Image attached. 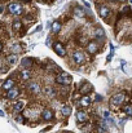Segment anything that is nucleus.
<instances>
[{
    "mask_svg": "<svg viewBox=\"0 0 132 133\" xmlns=\"http://www.w3.org/2000/svg\"><path fill=\"white\" fill-rule=\"evenodd\" d=\"M91 90H92V85H89V84H84V85H82V88L79 89V92H80L83 96L88 94Z\"/></svg>",
    "mask_w": 132,
    "mask_h": 133,
    "instance_id": "aec40b11",
    "label": "nucleus"
},
{
    "mask_svg": "<svg viewBox=\"0 0 132 133\" xmlns=\"http://www.w3.org/2000/svg\"><path fill=\"white\" fill-rule=\"evenodd\" d=\"M4 9H5V6H4V5L1 4V5H0V13H1V14H3V12H4Z\"/></svg>",
    "mask_w": 132,
    "mask_h": 133,
    "instance_id": "cd10ccee",
    "label": "nucleus"
},
{
    "mask_svg": "<svg viewBox=\"0 0 132 133\" xmlns=\"http://www.w3.org/2000/svg\"><path fill=\"white\" fill-rule=\"evenodd\" d=\"M45 93L48 94L49 98H53V97L56 96V90L52 88V87H47V88H45Z\"/></svg>",
    "mask_w": 132,
    "mask_h": 133,
    "instance_id": "5701e85b",
    "label": "nucleus"
},
{
    "mask_svg": "<svg viewBox=\"0 0 132 133\" xmlns=\"http://www.w3.org/2000/svg\"><path fill=\"white\" fill-rule=\"evenodd\" d=\"M21 1H25V3H30L31 0H21Z\"/></svg>",
    "mask_w": 132,
    "mask_h": 133,
    "instance_id": "7c9ffc66",
    "label": "nucleus"
},
{
    "mask_svg": "<svg viewBox=\"0 0 132 133\" xmlns=\"http://www.w3.org/2000/svg\"><path fill=\"white\" fill-rule=\"evenodd\" d=\"M74 16H77L78 18H83V17H86V12H84L83 8L75 6V8H74Z\"/></svg>",
    "mask_w": 132,
    "mask_h": 133,
    "instance_id": "a211bd4d",
    "label": "nucleus"
},
{
    "mask_svg": "<svg viewBox=\"0 0 132 133\" xmlns=\"http://www.w3.org/2000/svg\"><path fill=\"white\" fill-rule=\"evenodd\" d=\"M23 109H25V102H23V101H17V102H14L13 110H14L16 112H21V111H23Z\"/></svg>",
    "mask_w": 132,
    "mask_h": 133,
    "instance_id": "4468645a",
    "label": "nucleus"
},
{
    "mask_svg": "<svg viewBox=\"0 0 132 133\" xmlns=\"http://www.w3.org/2000/svg\"><path fill=\"white\" fill-rule=\"evenodd\" d=\"M84 59H86V57H84V54H83L80 50H75V52L73 53V61H74V63L82 65V63L84 62Z\"/></svg>",
    "mask_w": 132,
    "mask_h": 133,
    "instance_id": "20e7f679",
    "label": "nucleus"
},
{
    "mask_svg": "<svg viewBox=\"0 0 132 133\" xmlns=\"http://www.w3.org/2000/svg\"><path fill=\"white\" fill-rule=\"evenodd\" d=\"M12 26H13V30H20V29L22 27V22H21L20 19H17V21H14V22H13V25H12Z\"/></svg>",
    "mask_w": 132,
    "mask_h": 133,
    "instance_id": "393cba45",
    "label": "nucleus"
},
{
    "mask_svg": "<svg viewBox=\"0 0 132 133\" xmlns=\"http://www.w3.org/2000/svg\"><path fill=\"white\" fill-rule=\"evenodd\" d=\"M119 1H126V0H119Z\"/></svg>",
    "mask_w": 132,
    "mask_h": 133,
    "instance_id": "2f4dec72",
    "label": "nucleus"
},
{
    "mask_svg": "<svg viewBox=\"0 0 132 133\" xmlns=\"http://www.w3.org/2000/svg\"><path fill=\"white\" fill-rule=\"evenodd\" d=\"M27 88H29V90H30L33 94H38V93L40 92V87H39V84H36V83H30V84L27 85Z\"/></svg>",
    "mask_w": 132,
    "mask_h": 133,
    "instance_id": "2eb2a0df",
    "label": "nucleus"
},
{
    "mask_svg": "<svg viewBox=\"0 0 132 133\" xmlns=\"http://www.w3.org/2000/svg\"><path fill=\"white\" fill-rule=\"evenodd\" d=\"M53 49H54V52H56L60 57H65V56H66V49H65L64 44H61L60 42H57V43L53 44Z\"/></svg>",
    "mask_w": 132,
    "mask_h": 133,
    "instance_id": "39448f33",
    "label": "nucleus"
},
{
    "mask_svg": "<svg viewBox=\"0 0 132 133\" xmlns=\"http://www.w3.org/2000/svg\"><path fill=\"white\" fill-rule=\"evenodd\" d=\"M77 122L78 123H87L88 122V115L86 111H78L77 112Z\"/></svg>",
    "mask_w": 132,
    "mask_h": 133,
    "instance_id": "0eeeda50",
    "label": "nucleus"
},
{
    "mask_svg": "<svg viewBox=\"0 0 132 133\" xmlns=\"http://www.w3.org/2000/svg\"><path fill=\"white\" fill-rule=\"evenodd\" d=\"M31 76V72L29 69H22V71L20 72V79L21 80H29Z\"/></svg>",
    "mask_w": 132,
    "mask_h": 133,
    "instance_id": "ddd939ff",
    "label": "nucleus"
},
{
    "mask_svg": "<svg viewBox=\"0 0 132 133\" xmlns=\"http://www.w3.org/2000/svg\"><path fill=\"white\" fill-rule=\"evenodd\" d=\"M8 12H9L10 14H13V16H21V14L23 13V8H22V5L18 4V3H10V4L8 5Z\"/></svg>",
    "mask_w": 132,
    "mask_h": 133,
    "instance_id": "f257e3e1",
    "label": "nucleus"
},
{
    "mask_svg": "<svg viewBox=\"0 0 132 133\" xmlns=\"http://www.w3.org/2000/svg\"><path fill=\"white\" fill-rule=\"evenodd\" d=\"M100 16L102 18H108L110 16V9L106 6V5H101L100 6Z\"/></svg>",
    "mask_w": 132,
    "mask_h": 133,
    "instance_id": "f8f14e48",
    "label": "nucleus"
},
{
    "mask_svg": "<svg viewBox=\"0 0 132 133\" xmlns=\"http://www.w3.org/2000/svg\"><path fill=\"white\" fill-rule=\"evenodd\" d=\"M110 1H115V0H110Z\"/></svg>",
    "mask_w": 132,
    "mask_h": 133,
    "instance_id": "473e14b6",
    "label": "nucleus"
},
{
    "mask_svg": "<svg viewBox=\"0 0 132 133\" xmlns=\"http://www.w3.org/2000/svg\"><path fill=\"white\" fill-rule=\"evenodd\" d=\"M91 102H92V99H91V97H89L88 94L82 96V98H80V101H79V103H80L82 107H88V106L91 105Z\"/></svg>",
    "mask_w": 132,
    "mask_h": 133,
    "instance_id": "9d476101",
    "label": "nucleus"
},
{
    "mask_svg": "<svg viewBox=\"0 0 132 133\" xmlns=\"http://www.w3.org/2000/svg\"><path fill=\"white\" fill-rule=\"evenodd\" d=\"M109 115H110V112H109V111H105V112H104V116H105V118H108Z\"/></svg>",
    "mask_w": 132,
    "mask_h": 133,
    "instance_id": "c85d7f7f",
    "label": "nucleus"
},
{
    "mask_svg": "<svg viewBox=\"0 0 132 133\" xmlns=\"http://www.w3.org/2000/svg\"><path fill=\"white\" fill-rule=\"evenodd\" d=\"M13 87H14V80H13V79L5 80V82L3 83V85H1V88L4 89V90H9V89H12Z\"/></svg>",
    "mask_w": 132,
    "mask_h": 133,
    "instance_id": "f3484780",
    "label": "nucleus"
},
{
    "mask_svg": "<svg viewBox=\"0 0 132 133\" xmlns=\"http://www.w3.org/2000/svg\"><path fill=\"white\" fill-rule=\"evenodd\" d=\"M95 36H96L97 40H104V38H105V31H104V29H102V27H97L96 31H95Z\"/></svg>",
    "mask_w": 132,
    "mask_h": 133,
    "instance_id": "dca6fc26",
    "label": "nucleus"
},
{
    "mask_svg": "<svg viewBox=\"0 0 132 133\" xmlns=\"http://www.w3.org/2000/svg\"><path fill=\"white\" fill-rule=\"evenodd\" d=\"M71 82H73V78L66 72H62V74L57 75V78H56V83L61 84V85H69Z\"/></svg>",
    "mask_w": 132,
    "mask_h": 133,
    "instance_id": "f03ea898",
    "label": "nucleus"
},
{
    "mask_svg": "<svg viewBox=\"0 0 132 133\" xmlns=\"http://www.w3.org/2000/svg\"><path fill=\"white\" fill-rule=\"evenodd\" d=\"M123 111L127 116H132V105H126L123 107Z\"/></svg>",
    "mask_w": 132,
    "mask_h": 133,
    "instance_id": "b1692460",
    "label": "nucleus"
},
{
    "mask_svg": "<svg viewBox=\"0 0 132 133\" xmlns=\"http://www.w3.org/2000/svg\"><path fill=\"white\" fill-rule=\"evenodd\" d=\"M18 46H20V45H13V46H12V50H13V49H14V50H16V52H20V50H21V49H20V48H18Z\"/></svg>",
    "mask_w": 132,
    "mask_h": 133,
    "instance_id": "bb28decb",
    "label": "nucleus"
},
{
    "mask_svg": "<svg viewBox=\"0 0 132 133\" xmlns=\"http://www.w3.org/2000/svg\"><path fill=\"white\" fill-rule=\"evenodd\" d=\"M21 65H22L23 69H30V67H33V65H34V59H33L31 57H23Z\"/></svg>",
    "mask_w": 132,
    "mask_h": 133,
    "instance_id": "1a4fd4ad",
    "label": "nucleus"
},
{
    "mask_svg": "<svg viewBox=\"0 0 132 133\" xmlns=\"http://www.w3.org/2000/svg\"><path fill=\"white\" fill-rule=\"evenodd\" d=\"M42 118L44 120H52L53 119V112L51 109H44L42 111Z\"/></svg>",
    "mask_w": 132,
    "mask_h": 133,
    "instance_id": "9b49d317",
    "label": "nucleus"
},
{
    "mask_svg": "<svg viewBox=\"0 0 132 133\" xmlns=\"http://www.w3.org/2000/svg\"><path fill=\"white\" fill-rule=\"evenodd\" d=\"M16 122H17V123H23V122H25V120H23V116L18 115V116L16 118Z\"/></svg>",
    "mask_w": 132,
    "mask_h": 133,
    "instance_id": "a878e982",
    "label": "nucleus"
},
{
    "mask_svg": "<svg viewBox=\"0 0 132 133\" xmlns=\"http://www.w3.org/2000/svg\"><path fill=\"white\" fill-rule=\"evenodd\" d=\"M61 112H62L64 116H70V115H71V107H70V106H62Z\"/></svg>",
    "mask_w": 132,
    "mask_h": 133,
    "instance_id": "412c9836",
    "label": "nucleus"
},
{
    "mask_svg": "<svg viewBox=\"0 0 132 133\" xmlns=\"http://www.w3.org/2000/svg\"><path fill=\"white\" fill-rule=\"evenodd\" d=\"M96 97H97V101H101V96H100V94H97Z\"/></svg>",
    "mask_w": 132,
    "mask_h": 133,
    "instance_id": "c756f323",
    "label": "nucleus"
},
{
    "mask_svg": "<svg viewBox=\"0 0 132 133\" xmlns=\"http://www.w3.org/2000/svg\"><path fill=\"white\" fill-rule=\"evenodd\" d=\"M87 50L89 54H96L97 50H98V45L96 42H89L87 44Z\"/></svg>",
    "mask_w": 132,
    "mask_h": 133,
    "instance_id": "6e6552de",
    "label": "nucleus"
},
{
    "mask_svg": "<svg viewBox=\"0 0 132 133\" xmlns=\"http://www.w3.org/2000/svg\"><path fill=\"white\" fill-rule=\"evenodd\" d=\"M7 61H8L9 65H14V63L17 62V54H10V56H8V57H7Z\"/></svg>",
    "mask_w": 132,
    "mask_h": 133,
    "instance_id": "4be33fe9",
    "label": "nucleus"
},
{
    "mask_svg": "<svg viewBox=\"0 0 132 133\" xmlns=\"http://www.w3.org/2000/svg\"><path fill=\"white\" fill-rule=\"evenodd\" d=\"M124 99H126V93L119 92L111 97V106H121L124 102Z\"/></svg>",
    "mask_w": 132,
    "mask_h": 133,
    "instance_id": "7ed1b4c3",
    "label": "nucleus"
},
{
    "mask_svg": "<svg viewBox=\"0 0 132 133\" xmlns=\"http://www.w3.org/2000/svg\"><path fill=\"white\" fill-rule=\"evenodd\" d=\"M18 94H20V90H18V88H16V87H13L12 89L7 90V98L8 99H14V98L18 97Z\"/></svg>",
    "mask_w": 132,
    "mask_h": 133,
    "instance_id": "423d86ee",
    "label": "nucleus"
},
{
    "mask_svg": "<svg viewBox=\"0 0 132 133\" xmlns=\"http://www.w3.org/2000/svg\"><path fill=\"white\" fill-rule=\"evenodd\" d=\"M61 29H62V26H61V23L58 21H56V22L52 23V31H53V34H58L61 31Z\"/></svg>",
    "mask_w": 132,
    "mask_h": 133,
    "instance_id": "6ab92c4d",
    "label": "nucleus"
}]
</instances>
